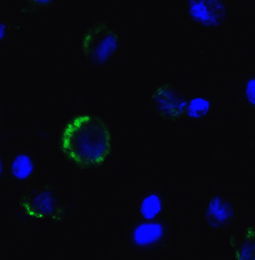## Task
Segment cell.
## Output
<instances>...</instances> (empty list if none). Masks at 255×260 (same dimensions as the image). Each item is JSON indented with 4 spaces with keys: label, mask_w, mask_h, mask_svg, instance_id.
Here are the masks:
<instances>
[{
    "label": "cell",
    "mask_w": 255,
    "mask_h": 260,
    "mask_svg": "<svg viewBox=\"0 0 255 260\" xmlns=\"http://www.w3.org/2000/svg\"><path fill=\"white\" fill-rule=\"evenodd\" d=\"M60 149L77 169H97L112 151L109 127L94 115L77 116L66 124L60 137Z\"/></svg>",
    "instance_id": "6da1fadb"
},
{
    "label": "cell",
    "mask_w": 255,
    "mask_h": 260,
    "mask_svg": "<svg viewBox=\"0 0 255 260\" xmlns=\"http://www.w3.org/2000/svg\"><path fill=\"white\" fill-rule=\"evenodd\" d=\"M185 11L190 21L204 28H219L229 17L226 0H185Z\"/></svg>",
    "instance_id": "277c9868"
},
{
    "label": "cell",
    "mask_w": 255,
    "mask_h": 260,
    "mask_svg": "<svg viewBox=\"0 0 255 260\" xmlns=\"http://www.w3.org/2000/svg\"><path fill=\"white\" fill-rule=\"evenodd\" d=\"M204 219L208 226L215 232L229 229L237 219L234 203L221 194H214L204 209Z\"/></svg>",
    "instance_id": "52a82bcc"
},
{
    "label": "cell",
    "mask_w": 255,
    "mask_h": 260,
    "mask_svg": "<svg viewBox=\"0 0 255 260\" xmlns=\"http://www.w3.org/2000/svg\"><path fill=\"white\" fill-rule=\"evenodd\" d=\"M237 94L245 107L255 111V73L244 77L237 89Z\"/></svg>",
    "instance_id": "7c38bea8"
},
{
    "label": "cell",
    "mask_w": 255,
    "mask_h": 260,
    "mask_svg": "<svg viewBox=\"0 0 255 260\" xmlns=\"http://www.w3.org/2000/svg\"><path fill=\"white\" fill-rule=\"evenodd\" d=\"M215 102L213 98L204 94H194L187 98L185 117L193 121L205 119L214 111Z\"/></svg>",
    "instance_id": "30bf717a"
},
{
    "label": "cell",
    "mask_w": 255,
    "mask_h": 260,
    "mask_svg": "<svg viewBox=\"0 0 255 260\" xmlns=\"http://www.w3.org/2000/svg\"><path fill=\"white\" fill-rule=\"evenodd\" d=\"M171 235V224L164 216L151 220L137 219L129 227L126 241L134 252L151 254L163 251L169 244Z\"/></svg>",
    "instance_id": "7a4b0ae2"
},
{
    "label": "cell",
    "mask_w": 255,
    "mask_h": 260,
    "mask_svg": "<svg viewBox=\"0 0 255 260\" xmlns=\"http://www.w3.org/2000/svg\"><path fill=\"white\" fill-rule=\"evenodd\" d=\"M232 246L237 259H255V227L245 230L242 239Z\"/></svg>",
    "instance_id": "8fae6325"
},
{
    "label": "cell",
    "mask_w": 255,
    "mask_h": 260,
    "mask_svg": "<svg viewBox=\"0 0 255 260\" xmlns=\"http://www.w3.org/2000/svg\"><path fill=\"white\" fill-rule=\"evenodd\" d=\"M20 203L26 213L36 218L48 217L57 221L65 216V209L61 206L60 197L48 185L42 190H31L29 195L21 198Z\"/></svg>",
    "instance_id": "5b68a950"
},
{
    "label": "cell",
    "mask_w": 255,
    "mask_h": 260,
    "mask_svg": "<svg viewBox=\"0 0 255 260\" xmlns=\"http://www.w3.org/2000/svg\"><path fill=\"white\" fill-rule=\"evenodd\" d=\"M120 47L119 35L103 21L97 22L87 29L81 43L83 56L94 68L107 66L117 55Z\"/></svg>",
    "instance_id": "3957f363"
},
{
    "label": "cell",
    "mask_w": 255,
    "mask_h": 260,
    "mask_svg": "<svg viewBox=\"0 0 255 260\" xmlns=\"http://www.w3.org/2000/svg\"><path fill=\"white\" fill-rule=\"evenodd\" d=\"M168 207V199L161 190L151 188L144 190L137 202L138 219L151 220L164 216Z\"/></svg>",
    "instance_id": "ba28073f"
},
{
    "label": "cell",
    "mask_w": 255,
    "mask_h": 260,
    "mask_svg": "<svg viewBox=\"0 0 255 260\" xmlns=\"http://www.w3.org/2000/svg\"><path fill=\"white\" fill-rule=\"evenodd\" d=\"M187 98L172 83L157 87L151 94V102L158 116L165 120L177 121L185 117Z\"/></svg>",
    "instance_id": "8992f818"
},
{
    "label": "cell",
    "mask_w": 255,
    "mask_h": 260,
    "mask_svg": "<svg viewBox=\"0 0 255 260\" xmlns=\"http://www.w3.org/2000/svg\"><path fill=\"white\" fill-rule=\"evenodd\" d=\"M25 1H26V6L21 12L26 15H30V14L39 12L42 10H46L52 7L57 0H25Z\"/></svg>",
    "instance_id": "4fadbf2b"
},
{
    "label": "cell",
    "mask_w": 255,
    "mask_h": 260,
    "mask_svg": "<svg viewBox=\"0 0 255 260\" xmlns=\"http://www.w3.org/2000/svg\"><path fill=\"white\" fill-rule=\"evenodd\" d=\"M36 169V160L26 150H21L14 154L9 162L10 175L16 182H24L29 180Z\"/></svg>",
    "instance_id": "9c48e42d"
}]
</instances>
